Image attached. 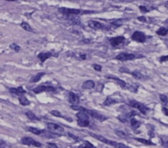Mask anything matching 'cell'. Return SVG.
<instances>
[{"label":"cell","mask_w":168,"mask_h":148,"mask_svg":"<svg viewBox=\"0 0 168 148\" xmlns=\"http://www.w3.org/2000/svg\"><path fill=\"white\" fill-rule=\"evenodd\" d=\"M26 115L31 121H40V118H38V117H36V114H34V113H31V112H29V111L26 112Z\"/></svg>","instance_id":"23"},{"label":"cell","mask_w":168,"mask_h":148,"mask_svg":"<svg viewBox=\"0 0 168 148\" xmlns=\"http://www.w3.org/2000/svg\"><path fill=\"white\" fill-rule=\"evenodd\" d=\"M132 76L134 78V79H144V76H143V75H142L140 72H138V71L135 70V71H133V72L131 73Z\"/></svg>","instance_id":"24"},{"label":"cell","mask_w":168,"mask_h":148,"mask_svg":"<svg viewBox=\"0 0 168 148\" xmlns=\"http://www.w3.org/2000/svg\"><path fill=\"white\" fill-rule=\"evenodd\" d=\"M76 116H77V118H78V124L80 127H85L90 125L88 114L86 112L80 111L76 114Z\"/></svg>","instance_id":"2"},{"label":"cell","mask_w":168,"mask_h":148,"mask_svg":"<svg viewBox=\"0 0 168 148\" xmlns=\"http://www.w3.org/2000/svg\"><path fill=\"white\" fill-rule=\"evenodd\" d=\"M162 112H163V113H164L166 116H168V108H167L163 107L162 108Z\"/></svg>","instance_id":"40"},{"label":"cell","mask_w":168,"mask_h":148,"mask_svg":"<svg viewBox=\"0 0 168 148\" xmlns=\"http://www.w3.org/2000/svg\"><path fill=\"white\" fill-rule=\"evenodd\" d=\"M165 6H166V8H168V1H167V2H166V3H165Z\"/></svg>","instance_id":"43"},{"label":"cell","mask_w":168,"mask_h":148,"mask_svg":"<svg viewBox=\"0 0 168 148\" xmlns=\"http://www.w3.org/2000/svg\"><path fill=\"white\" fill-rule=\"evenodd\" d=\"M168 60V56H163L162 57H160V61L161 62H164Z\"/></svg>","instance_id":"39"},{"label":"cell","mask_w":168,"mask_h":148,"mask_svg":"<svg viewBox=\"0 0 168 148\" xmlns=\"http://www.w3.org/2000/svg\"><path fill=\"white\" fill-rule=\"evenodd\" d=\"M95 87V83L92 80H88L83 84V89H91Z\"/></svg>","instance_id":"19"},{"label":"cell","mask_w":168,"mask_h":148,"mask_svg":"<svg viewBox=\"0 0 168 148\" xmlns=\"http://www.w3.org/2000/svg\"><path fill=\"white\" fill-rule=\"evenodd\" d=\"M119 102V100H117L116 98H113L111 97H108V98H106V99L105 100V102L103 103V105H105V106H111V105L116 104Z\"/></svg>","instance_id":"17"},{"label":"cell","mask_w":168,"mask_h":148,"mask_svg":"<svg viewBox=\"0 0 168 148\" xmlns=\"http://www.w3.org/2000/svg\"><path fill=\"white\" fill-rule=\"evenodd\" d=\"M45 75V73H44V72H41V73L36 74V75H34L33 77L31 78L30 82H31V83H36V82H38L39 80H41V79Z\"/></svg>","instance_id":"18"},{"label":"cell","mask_w":168,"mask_h":148,"mask_svg":"<svg viewBox=\"0 0 168 148\" xmlns=\"http://www.w3.org/2000/svg\"><path fill=\"white\" fill-rule=\"evenodd\" d=\"M10 48H12V50H14L16 52H18L19 51L21 50V47L19 46H17V44H15V43L11 44V45H10Z\"/></svg>","instance_id":"32"},{"label":"cell","mask_w":168,"mask_h":148,"mask_svg":"<svg viewBox=\"0 0 168 148\" xmlns=\"http://www.w3.org/2000/svg\"></svg>","instance_id":"45"},{"label":"cell","mask_w":168,"mask_h":148,"mask_svg":"<svg viewBox=\"0 0 168 148\" xmlns=\"http://www.w3.org/2000/svg\"><path fill=\"white\" fill-rule=\"evenodd\" d=\"M138 20L139 22H145L147 21V19H146V17H145L144 16H141V17H138Z\"/></svg>","instance_id":"38"},{"label":"cell","mask_w":168,"mask_h":148,"mask_svg":"<svg viewBox=\"0 0 168 148\" xmlns=\"http://www.w3.org/2000/svg\"><path fill=\"white\" fill-rule=\"evenodd\" d=\"M132 40L135 41L137 42H140V43H143L146 41V36L143 32H134L132 35Z\"/></svg>","instance_id":"10"},{"label":"cell","mask_w":168,"mask_h":148,"mask_svg":"<svg viewBox=\"0 0 168 148\" xmlns=\"http://www.w3.org/2000/svg\"><path fill=\"white\" fill-rule=\"evenodd\" d=\"M106 78L107 79H114V80H116V83L119 84V85L120 86L121 88L124 89L126 86V83L124 82V80L120 79H119V78H116V77H115V76H111V75H106Z\"/></svg>","instance_id":"16"},{"label":"cell","mask_w":168,"mask_h":148,"mask_svg":"<svg viewBox=\"0 0 168 148\" xmlns=\"http://www.w3.org/2000/svg\"><path fill=\"white\" fill-rule=\"evenodd\" d=\"M116 135L119 137H121L123 138V139H127L128 138V135L126 134V133H124L121 131H116Z\"/></svg>","instance_id":"30"},{"label":"cell","mask_w":168,"mask_h":148,"mask_svg":"<svg viewBox=\"0 0 168 148\" xmlns=\"http://www.w3.org/2000/svg\"><path fill=\"white\" fill-rule=\"evenodd\" d=\"M124 20L123 19H118V20H115V21H113L112 22H111V24L113 25V26H115V27H120V26H122L123 25V22Z\"/></svg>","instance_id":"29"},{"label":"cell","mask_w":168,"mask_h":148,"mask_svg":"<svg viewBox=\"0 0 168 148\" xmlns=\"http://www.w3.org/2000/svg\"><path fill=\"white\" fill-rule=\"evenodd\" d=\"M59 12L61 13L63 15H67V16H71V15H78L81 13L80 9H76V8H60L59 9Z\"/></svg>","instance_id":"6"},{"label":"cell","mask_w":168,"mask_h":148,"mask_svg":"<svg viewBox=\"0 0 168 148\" xmlns=\"http://www.w3.org/2000/svg\"><path fill=\"white\" fill-rule=\"evenodd\" d=\"M82 111L86 112L88 114H89L91 117H92V118H94L96 119H97V120L100 121V122H103V121H105V120H107V119H108V118L106 116L102 115V114L98 113L95 112L93 110H89V109H87V108H85L83 107V109H82Z\"/></svg>","instance_id":"4"},{"label":"cell","mask_w":168,"mask_h":148,"mask_svg":"<svg viewBox=\"0 0 168 148\" xmlns=\"http://www.w3.org/2000/svg\"><path fill=\"white\" fill-rule=\"evenodd\" d=\"M19 102H20V103L23 105V106H27V105L30 104V101L27 99V98H26V96H24V95L19 96Z\"/></svg>","instance_id":"21"},{"label":"cell","mask_w":168,"mask_h":148,"mask_svg":"<svg viewBox=\"0 0 168 148\" xmlns=\"http://www.w3.org/2000/svg\"><path fill=\"white\" fill-rule=\"evenodd\" d=\"M21 27H22V28H23L24 30L25 31H27V32H33V29L31 28V27L28 24L27 22H22V23H21Z\"/></svg>","instance_id":"26"},{"label":"cell","mask_w":168,"mask_h":148,"mask_svg":"<svg viewBox=\"0 0 168 148\" xmlns=\"http://www.w3.org/2000/svg\"><path fill=\"white\" fill-rule=\"evenodd\" d=\"M50 113L52 114L53 116L57 117V118H64V117H63V115H62V114H61V113H60V112H59V111H57V110H53V111H51V112H50Z\"/></svg>","instance_id":"31"},{"label":"cell","mask_w":168,"mask_h":148,"mask_svg":"<svg viewBox=\"0 0 168 148\" xmlns=\"http://www.w3.org/2000/svg\"><path fill=\"white\" fill-rule=\"evenodd\" d=\"M0 148H10V146L8 145L5 141L0 140Z\"/></svg>","instance_id":"34"},{"label":"cell","mask_w":168,"mask_h":148,"mask_svg":"<svg viewBox=\"0 0 168 148\" xmlns=\"http://www.w3.org/2000/svg\"><path fill=\"white\" fill-rule=\"evenodd\" d=\"M163 146H164L165 148H168V141H166V142H163Z\"/></svg>","instance_id":"42"},{"label":"cell","mask_w":168,"mask_h":148,"mask_svg":"<svg viewBox=\"0 0 168 148\" xmlns=\"http://www.w3.org/2000/svg\"><path fill=\"white\" fill-rule=\"evenodd\" d=\"M47 145L49 146V148H59L58 146H57L56 144H55V143H52V142H48Z\"/></svg>","instance_id":"37"},{"label":"cell","mask_w":168,"mask_h":148,"mask_svg":"<svg viewBox=\"0 0 168 148\" xmlns=\"http://www.w3.org/2000/svg\"><path fill=\"white\" fill-rule=\"evenodd\" d=\"M125 41V37L123 36H116V37H113L110 39V42L112 46H117L119 45H120L123 42H124Z\"/></svg>","instance_id":"11"},{"label":"cell","mask_w":168,"mask_h":148,"mask_svg":"<svg viewBox=\"0 0 168 148\" xmlns=\"http://www.w3.org/2000/svg\"><path fill=\"white\" fill-rule=\"evenodd\" d=\"M130 124L133 128H138L141 126V122L139 121H137L136 119H134L133 118H130Z\"/></svg>","instance_id":"25"},{"label":"cell","mask_w":168,"mask_h":148,"mask_svg":"<svg viewBox=\"0 0 168 148\" xmlns=\"http://www.w3.org/2000/svg\"><path fill=\"white\" fill-rule=\"evenodd\" d=\"M80 57H81L82 60H85L86 58H87V56H86L85 54H81V55H80Z\"/></svg>","instance_id":"41"},{"label":"cell","mask_w":168,"mask_h":148,"mask_svg":"<svg viewBox=\"0 0 168 148\" xmlns=\"http://www.w3.org/2000/svg\"><path fill=\"white\" fill-rule=\"evenodd\" d=\"M21 142L23 145H26V146H34L36 147H41V143L36 141L35 139H33L31 137H23L22 138Z\"/></svg>","instance_id":"7"},{"label":"cell","mask_w":168,"mask_h":148,"mask_svg":"<svg viewBox=\"0 0 168 148\" xmlns=\"http://www.w3.org/2000/svg\"><path fill=\"white\" fill-rule=\"evenodd\" d=\"M47 128L50 132L54 133V134H56V135H63L64 133V129L63 127L58 125V124H55L53 122H48Z\"/></svg>","instance_id":"3"},{"label":"cell","mask_w":168,"mask_h":148,"mask_svg":"<svg viewBox=\"0 0 168 148\" xmlns=\"http://www.w3.org/2000/svg\"><path fill=\"white\" fill-rule=\"evenodd\" d=\"M28 131L32 132L33 134H36V135H41L45 132V130H40L36 127H28Z\"/></svg>","instance_id":"20"},{"label":"cell","mask_w":168,"mask_h":148,"mask_svg":"<svg viewBox=\"0 0 168 148\" xmlns=\"http://www.w3.org/2000/svg\"><path fill=\"white\" fill-rule=\"evenodd\" d=\"M6 1H9V2H13V1H16V0H6Z\"/></svg>","instance_id":"44"},{"label":"cell","mask_w":168,"mask_h":148,"mask_svg":"<svg viewBox=\"0 0 168 148\" xmlns=\"http://www.w3.org/2000/svg\"><path fill=\"white\" fill-rule=\"evenodd\" d=\"M139 10H140L142 13H147L148 12V9H147V8L146 7H144V6H139Z\"/></svg>","instance_id":"36"},{"label":"cell","mask_w":168,"mask_h":148,"mask_svg":"<svg viewBox=\"0 0 168 148\" xmlns=\"http://www.w3.org/2000/svg\"><path fill=\"white\" fill-rule=\"evenodd\" d=\"M69 102L73 105H78L79 103V97L73 92H70L69 94Z\"/></svg>","instance_id":"13"},{"label":"cell","mask_w":168,"mask_h":148,"mask_svg":"<svg viewBox=\"0 0 168 148\" xmlns=\"http://www.w3.org/2000/svg\"><path fill=\"white\" fill-rule=\"evenodd\" d=\"M129 103V105H130L131 107L137 108L138 110L140 111L143 114H146L147 112L149 110V108H147L144 104H143V103H139L138 101H135V100H130Z\"/></svg>","instance_id":"5"},{"label":"cell","mask_w":168,"mask_h":148,"mask_svg":"<svg viewBox=\"0 0 168 148\" xmlns=\"http://www.w3.org/2000/svg\"><path fill=\"white\" fill-rule=\"evenodd\" d=\"M160 99H161V101H162L163 103H168L167 96H166L165 94H161V95H160Z\"/></svg>","instance_id":"33"},{"label":"cell","mask_w":168,"mask_h":148,"mask_svg":"<svg viewBox=\"0 0 168 148\" xmlns=\"http://www.w3.org/2000/svg\"><path fill=\"white\" fill-rule=\"evenodd\" d=\"M92 67L94 68L95 70H97V71H102V65H97V64H94V65H92Z\"/></svg>","instance_id":"35"},{"label":"cell","mask_w":168,"mask_h":148,"mask_svg":"<svg viewBox=\"0 0 168 148\" xmlns=\"http://www.w3.org/2000/svg\"><path fill=\"white\" fill-rule=\"evenodd\" d=\"M78 148H96V146L94 145H92L91 142H89L88 141H84L83 144L79 146Z\"/></svg>","instance_id":"27"},{"label":"cell","mask_w":168,"mask_h":148,"mask_svg":"<svg viewBox=\"0 0 168 148\" xmlns=\"http://www.w3.org/2000/svg\"><path fill=\"white\" fill-rule=\"evenodd\" d=\"M55 88L53 86H47V85H40L33 89L35 94H41L42 92H55Z\"/></svg>","instance_id":"8"},{"label":"cell","mask_w":168,"mask_h":148,"mask_svg":"<svg viewBox=\"0 0 168 148\" xmlns=\"http://www.w3.org/2000/svg\"><path fill=\"white\" fill-rule=\"evenodd\" d=\"M9 91H10V93H12V94L17 95V96H21V95H23L24 94H26V90L24 89L22 87L10 88L9 89Z\"/></svg>","instance_id":"12"},{"label":"cell","mask_w":168,"mask_h":148,"mask_svg":"<svg viewBox=\"0 0 168 148\" xmlns=\"http://www.w3.org/2000/svg\"><path fill=\"white\" fill-rule=\"evenodd\" d=\"M156 33L157 35L159 36H165L168 34V28H166V27H160L159 29H158Z\"/></svg>","instance_id":"22"},{"label":"cell","mask_w":168,"mask_h":148,"mask_svg":"<svg viewBox=\"0 0 168 148\" xmlns=\"http://www.w3.org/2000/svg\"><path fill=\"white\" fill-rule=\"evenodd\" d=\"M88 26H89V27H91L93 30H99V29H102V28L103 27L102 24L100 22H97V21H94V20L89 21Z\"/></svg>","instance_id":"14"},{"label":"cell","mask_w":168,"mask_h":148,"mask_svg":"<svg viewBox=\"0 0 168 148\" xmlns=\"http://www.w3.org/2000/svg\"><path fill=\"white\" fill-rule=\"evenodd\" d=\"M136 57L135 55L131 54V53H127V52H123V53L119 54L118 56H116V59L119 60V61H128V60H132Z\"/></svg>","instance_id":"9"},{"label":"cell","mask_w":168,"mask_h":148,"mask_svg":"<svg viewBox=\"0 0 168 148\" xmlns=\"http://www.w3.org/2000/svg\"><path fill=\"white\" fill-rule=\"evenodd\" d=\"M52 56V53L51 52H41L39 55H38V58L40 59V60L44 63V62L50 58V57Z\"/></svg>","instance_id":"15"},{"label":"cell","mask_w":168,"mask_h":148,"mask_svg":"<svg viewBox=\"0 0 168 148\" xmlns=\"http://www.w3.org/2000/svg\"><path fill=\"white\" fill-rule=\"evenodd\" d=\"M135 140L139 141V142H141V143H143V144H145V145H154L151 141L143 139V138H135Z\"/></svg>","instance_id":"28"},{"label":"cell","mask_w":168,"mask_h":148,"mask_svg":"<svg viewBox=\"0 0 168 148\" xmlns=\"http://www.w3.org/2000/svg\"><path fill=\"white\" fill-rule=\"evenodd\" d=\"M90 135L92 137H93L94 138H96V139L102 142H104V143H105V144L110 145V146H112L116 147V148H131V147H129V146H128L126 145L123 144V143L116 142V141H110V140L107 139V138H105V137H104L102 136L96 135V134H93V133H91Z\"/></svg>","instance_id":"1"}]
</instances>
